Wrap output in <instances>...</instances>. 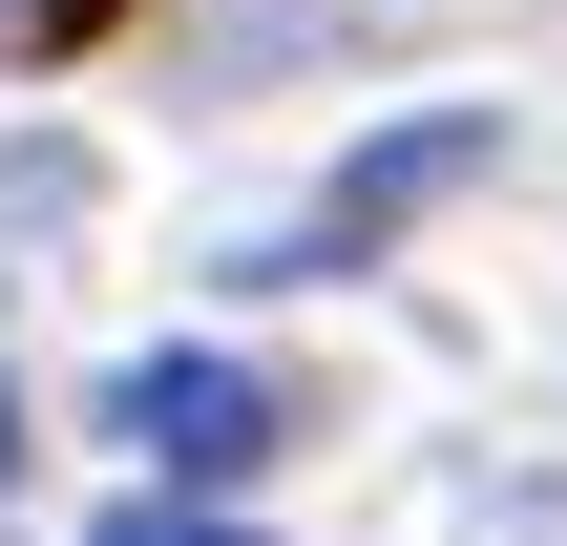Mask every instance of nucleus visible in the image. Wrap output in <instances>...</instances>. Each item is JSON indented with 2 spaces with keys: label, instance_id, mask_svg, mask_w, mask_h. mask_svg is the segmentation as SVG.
<instances>
[{
  "label": "nucleus",
  "instance_id": "obj_3",
  "mask_svg": "<svg viewBox=\"0 0 567 546\" xmlns=\"http://www.w3.org/2000/svg\"><path fill=\"white\" fill-rule=\"evenodd\" d=\"M105 21H126V0H0V63H84Z\"/></svg>",
  "mask_w": 567,
  "mask_h": 546
},
{
  "label": "nucleus",
  "instance_id": "obj_2",
  "mask_svg": "<svg viewBox=\"0 0 567 546\" xmlns=\"http://www.w3.org/2000/svg\"><path fill=\"white\" fill-rule=\"evenodd\" d=\"M484 147H505L484 105H421V126H379V147H358V168H337V189H316V210L274 231V253H231V274H252V295H316V274H379V253H400V231H421V210H442V189L484 168Z\"/></svg>",
  "mask_w": 567,
  "mask_h": 546
},
{
  "label": "nucleus",
  "instance_id": "obj_4",
  "mask_svg": "<svg viewBox=\"0 0 567 546\" xmlns=\"http://www.w3.org/2000/svg\"><path fill=\"white\" fill-rule=\"evenodd\" d=\"M84 546H274V526H231V505H126V526H84Z\"/></svg>",
  "mask_w": 567,
  "mask_h": 546
},
{
  "label": "nucleus",
  "instance_id": "obj_1",
  "mask_svg": "<svg viewBox=\"0 0 567 546\" xmlns=\"http://www.w3.org/2000/svg\"><path fill=\"white\" fill-rule=\"evenodd\" d=\"M105 442H126L168 505H210V484H252V463L295 442V379H274V358H231V337H168V358H126V379H105Z\"/></svg>",
  "mask_w": 567,
  "mask_h": 546
},
{
  "label": "nucleus",
  "instance_id": "obj_5",
  "mask_svg": "<svg viewBox=\"0 0 567 546\" xmlns=\"http://www.w3.org/2000/svg\"><path fill=\"white\" fill-rule=\"evenodd\" d=\"M0 463H21V400H0Z\"/></svg>",
  "mask_w": 567,
  "mask_h": 546
}]
</instances>
